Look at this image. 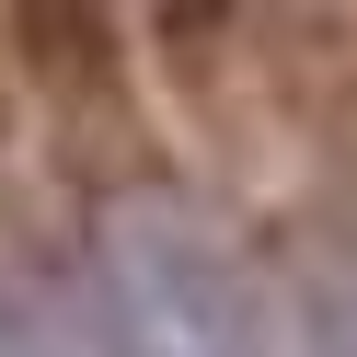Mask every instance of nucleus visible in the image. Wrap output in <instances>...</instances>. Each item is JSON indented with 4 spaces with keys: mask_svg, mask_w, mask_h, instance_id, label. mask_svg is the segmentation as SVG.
<instances>
[{
    "mask_svg": "<svg viewBox=\"0 0 357 357\" xmlns=\"http://www.w3.org/2000/svg\"><path fill=\"white\" fill-rule=\"evenodd\" d=\"M12 58H24L35 104H47L58 150H70L93 185L150 173V139H139V70H127V35L104 24V12H24V24H12Z\"/></svg>",
    "mask_w": 357,
    "mask_h": 357,
    "instance_id": "1",
    "label": "nucleus"
},
{
    "mask_svg": "<svg viewBox=\"0 0 357 357\" xmlns=\"http://www.w3.org/2000/svg\"><path fill=\"white\" fill-rule=\"evenodd\" d=\"M0 127H12V116H0Z\"/></svg>",
    "mask_w": 357,
    "mask_h": 357,
    "instance_id": "2",
    "label": "nucleus"
}]
</instances>
